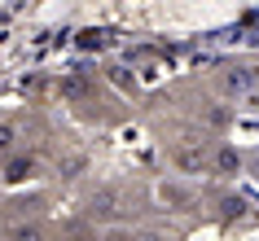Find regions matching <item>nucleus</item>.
I'll return each instance as SVG.
<instances>
[{"label":"nucleus","instance_id":"1","mask_svg":"<svg viewBox=\"0 0 259 241\" xmlns=\"http://www.w3.org/2000/svg\"><path fill=\"white\" fill-rule=\"evenodd\" d=\"M171 162H176L185 175H202L206 167H211V154H206L202 140H180V145L171 149Z\"/></svg>","mask_w":259,"mask_h":241},{"label":"nucleus","instance_id":"2","mask_svg":"<svg viewBox=\"0 0 259 241\" xmlns=\"http://www.w3.org/2000/svg\"><path fill=\"white\" fill-rule=\"evenodd\" d=\"M220 88L229 97H250V92H259V66H229L224 75H220Z\"/></svg>","mask_w":259,"mask_h":241},{"label":"nucleus","instance_id":"3","mask_svg":"<svg viewBox=\"0 0 259 241\" xmlns=\"http://www.w3.org/2000/svg\"><path fill=\"white\" fill-rule=\"evenodd\" d=\"M18 149V123H0V158H9Z\"/></svg>","mask_w":259,"mask_h":241},{"label":"nucleus","instance_id":"4","mask_svg":"<svg viewBox=\"0 0 259 241\" xmlns=\"http://www.w3.org/2000/svg\"><path fill=\"white\" fill-rule=\"evenodd\" d=\"M9 241H44V232L35 224H18V228H9Z\"/></svg>","mask_w":259,"mask_h":241},{"label":"nucleus","instance_id":"5","mask_svg":"<svg viewBox=\"0 0 259 241\" xmlns=\"http://www.w3.org/2000/svg\"><path fill=\"white\" fill-rule=\"evenodd\" d=\"M211 162H215L220 171H237V162H242V158H237V149H229V145H224V149H220V154H215Z\"/></svg>","mask_w":259,"mask_h":241},{"label":"nucleus","instance_id":"6","mask_svg":"<svg viewBox=\"0 0 259 241\" xmlns=\"http://www.w3.org/2000/svg\"><path fill=\"white\" fill-rule=\"evenodd\" d=\"M158 193H163V202H171V206H185V202H189V188H176V184H163Z\"/></svg>","mask_w":259,"mask_h":241},{"label":"nucleus","instance_id":"7","mask_svg":"<svg viewBox=\"0 0 259 241\" xmlns=\"http://www.w3.org/2000/svg\"><path fill=\"white\" fill-rule=\"evenodd\" d=\"M22 175H31V158H14L5 167V180H22Z\"/></svg>","mask_w":259,"mask_h":241},{"label":"nucleus","instance_id":"8","mask_svg":"<svg viewBox=\"0 0 259 241\" xmlns=\"http://www.w3.org/2000/svg\"><path fill=\"white\" fill-rule=\"evenodd\" d=\"M114 206H119V193H101V198L93 202V211H97V215H114Z\"/></svg>","mask_w":259,"mask_h":241},{"label":"nucleus","instance_id":"9","mask_svg":"<svg viewBox=\"0 0 259 241\" xmlns=\"http://www.w3.org/2000/svg\"><path fill=\"white\" fill-rule=\"evenodd\" d=\"M62 92H70V97H79V92H83V79H66V83H62Z\"/></svg>","mask_w":259,"mask_h":241},{"label":"nucleus","instance_id":"10","mask_svg":"<svg viewBox=\"0 0 259 241\" xmlns=\"http://www.w3.org/2000/svg\"><path fill=\"white\" fill-rule=\"evenodd\" d=\"M242 211H246L242 202H233V198H229V202H224V215H229V219H233V215H242Z\"/></svg>","mask_w":259,"mask_h":241}]
</instances>
